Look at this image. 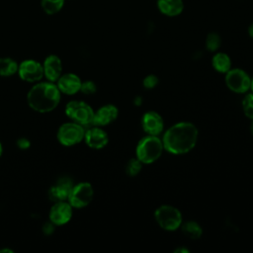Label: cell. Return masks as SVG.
I'll use <instances>...</instances> for the list:
<instances>
[{"instance_id":"cell-1","label":"cell","mask_w":253,"mask_h":253,"mask_svg":"<svg viewBox=\"0 0 253 253\" xmlns=\"http://www.w3.org/2000/svg\"><path fill=\"white\" fill-rule=\"evenodd\" d=\"M199 131L190 122H180L169 127L162 138L164 150L181 155L191 151L197 144Z\"/></svg>"},{"instance_id":"cell-2","label":"cell","mask_w":253,"mask_h":253,"mask_svg":"<svg viewBox=\"0 0 253 253\" xmlns=\"http://www.w3.org/2000/svg\"><path fill=\"white\" fill-rule=\"evenodd\" d=\"M60 91L54 82H37L27 94L29 107L38 113H49L60 102Z\"/></svg>"},{"instance_id":"cell-3","label":"cell","mask_w":253,"mask_h":253,"mask_svg":"<svg viewBox=\"0 0 253 253\" xmlns=\"http://www.w3.org/2000/svg\"><path fill=\"white\" fill-rule=\"evenodd\" d=\"M163 150L162 139L158 135L148 134L138 141L135 148V155L142 164H150L160 158Z\"/></svg>"},{"instance_id":"cell-4","label":"cell","mask_w":253,"mask_h":253,"mask_svg":"<svg viewBox=\"0 0 253 253\" xmlns=\"http://www.w3.org/2000/svg\"><path fill=\"white\" fill-rule=\"evenodd\" d=\"M154 217L158 225L167 231H175L183 221L181 211L170 205H162L154 211Z\"/></svg>"},{"instance_id":"cell-5","label":"cell","mask_w":253,"mask_h":253,"mask_svg":"<svg viewBox=\"0 0 253 253\" xmlns=\"http://www.w3.org/2000/svg\"><path fill=\"white\" fill-rule=\"evenodd\" d=\"M65 115L74 123H77L83 126L93 125L94 110L90 105L84 101L73 100L66 104Z\"/></svg>"},{"instance_id":"cell-6","label":"cell","mask_w":253,"mask_h":253,"mask_svg":"<svg viewBox=\"0 0 253 253\" xmlns=\"http://www.w3.org/2000/svg\"><path fill=\"white\" fill-rule=\"evenodd\" d=\"M85 129L84 126L74 123L62 124L56 132L57 141L63 146H73L80 143L84 139Z\"/></svg>"},{"instance_id":"cell-7","label":"cell","mask_w":253,"mask_h":253,"mask_svg":"<svg viewBox=\"0 0 253 253\" xmlns=\"http://www.w3.org/2000/svg\"><path fill=\"white\" fill-rule=\"evenodd\" d=\"M94 190L90 183L81 182L73 185L67 202L73 209H83L87 207L93 200Z\"/></svg>"},{"instance_id":"cell-8","label":"cell","mask_w":253,"mask_h":253,"mask_svg":"<svg viewBox=\"0 0 253 253\" xmlns=\"http://www.w3.org/2000/svg\"><path fill=\"white\" fill-rule=\"evenodd\" d=\"M226 86L235 93H246L250 89L251 77L240 68H231L225 73Z\"/></svg>"},{"instance_id":"cell-9","label":"cell","mask_w":253,"mask_h":253,"mask_svg":"<svg viewBox=\"0 0 253 253\" xmlns=\"http://www.w3.org/2000/svg\"><path fill=\"white\" fill-rule=\"evenodd\" d=\"M19 77L26 82L36 83L40 82L43 76L42 64L35 59H26L18 66Z\"/></svg>"},{"instance_id":"cell-10","label":"cell","mask_w":253,"mask_h":253,"mask_svg":"<svg viewBox=\"0 0 253 253\" xmlns=\"http://www.w3.org/2000/svg\"><path fill=\"white\" fill-rule=\"evenodd\" d=\"M72 209L67 201L56 202L49 210L48 218L54 225H64L72 217Z\"/></svg>"},{"instance_id":"cell-11","label":"cell","mask_w":253,"mask_h":253,"mask_svg":"<svg viewBox=\"0 0 253 253\" xmlns=\"http://www.w3.org/2000/svg\"><path fill=\"white\" fill-rule=\"evenodd\" d=\"M72 180L68 177H61L56 181L54 185H52L48 192V198L51 202H61V201H67V198L69 196V193L73 187Z\"/></svg>"},{"instance_id":"cell-12","label":"cell","mask_w":253,"mask_h":253,"mask_svg":"<svg viewBox=\"0 0 253 253\" xmlns=\"http://www.w3.org/2000/svg\"><path fill=\"white\" fill-rule=\"evenodd\" d=\"M81 79L75 73H63L55 82L60 93L65 95H74L80 91Z\"/></svg>"},{"instance_id":"cell-13","label":"cell","mask_w":253,"mask_h":253,"mask_svg":"<svg viewBox=\"0 0 253 253\" xmlns=\"http://www.w3.org/2000/svg\"><path fill=\"white\" fill-rule=\"evenodd\" d=\"M141 126L147 134L158 135L164 128V122L160 114L155 111H149L142 116Z\"/></svg>"},{"instance_id":"cell-14","label":"cell","mask_w":253,"mask_h":253,"mask_svg":"<svg viewBox=\"0 0 253 253\" xmlns=\"http://www.w3.org/2000/svg\"><path fill=\"white\" fill-rule=\"evenodd\" d=\"M85 143L93 149H101L105 147L109 142L108 133L98 126L85 130L84 134Z\"/></svg>"},{"instance_id":"cell-15","label":"cell","mask_w":253,"mask_h":253,"mask_svg":"<svg viewBox=\"0 0 253 253\" xmlns=\"http://www.w3.org/2000/svg\"><path fill=\"white\" fill-rule=\"evenodd\" d=\"M43 76L50 82H56L62 74V62L61 59L55 55H47L42 63Z\"/></svg>"},{"instance_id":"cell-16","label":"cell","mask_w":253,"mask_h":253,"mask_svg":"<svg viewBox=\"0 0 253 253\" xmlns=\"http://www.w3.org/2000/svg\"><path fill=\"white\" fill-rule=\"evenodd\" d=\"M118 116H119V110L115 105H112V104L104 105L95 112L92 126H107L113 123L114 121H116Z\"/></svg>"},{"instance_id":"cell-17","label":"cell","mask_w":253,"mask_h":253,"mask_svg":"<svg viewBox=\"0 0 253 253\" xmlns=\"http://www.w3.org/2000/svg\"><path fill=\"white\" fill-rule=\"evenodd\" d=\"M159 12L167 17L179 16L184 10L183 0H157Z\"/></svg>"},{"instance_id":"cell-18","label":"cell","mask_w":253,"mask_h":253,"mask_svg":"<svg viewBox=\"0 0 253 253\" xmlns=\"http://www.w3.org/2000/svg\"><path fill=\"white\" fill-rule=\"evenodd\" d=\"M211 64L215 71L226 73L231 69V59L225 52H216L211 58Z\"/></svg>"},{"instance_id":"cell-19","label":"cell","mask_w":253,"mask_h":253,"mask_svg":"<svg viewBox=\"0 0 253 253\" xmlns=\"http://www.w3.org/2000/svg\"><path fill=\"white\" fill-rule=\"evenodd\" d=\"M18 62L11 57H0V76L8 77L18 72Z\"/></svg>"},{"instance_id":"cell-20","label":"cell","mask_w":253,"mask_h":253,"mask_svg":"<svg viewBox=\"0 0 253 253\" xmlns=\"http://www.w3.org/2000/svg\"><path fill=\"white\" fill-rule=\"evenodd\" d=\"M182 225V231L191 239H199L203 234L202 226L194 220H188Z\"/></svg>"},{"instance_id":"cell-21","label":"cell","mask_w":253,"mask_h":253,"mask_svg":"<svg viewBox=\"0 0 253 253\" xmlns=\"http://www.w3.org/2000/svg\"><path fill=\"white\" fill-rule=\"evenodd\" d=\"M64 0H42V7L44 13L48 15L56 14L63 7Z\"/></svg>"},{"instance_id":"cell-22","label":"cell","mask_w":253,"mask_h":253,"mask_svg":"<svg viewBox=\"0 0 253 253\" xmlns=\"http://www.w3.org/2000/svg\"><path fill=\"white\" fill-rule=\"evenodd\" d=\"M221 45V38L220 36L215 33L211 32L209 33L206 38V47L210 51H216Z\"/></svg>"},{"instance_id":"cell-23","label":"cell","mask_w":253,"mask_h":253,"mask_svg":"<svg viewBox=\"0 0 253 253\" xmlns=\"http://www.w3.org/2000/svg\"><path fill=\"white\" fill-rule=\"evenodd\" d=\"M141 168L142 162H140L136 157L130 158L126 165V173L130 177H134L141 171Z\"/></svg>"},{"instance_id":"cell-24","label":"cell","mask_w":253,"mask_h":253,"mask_svg":"<svg viewBox=\"0 0 253 253\" xmlns=\"http://www.w3.org/2000/svg\"><path fill=\"white\" fill-rule=\"evenodd\" d=\"M242 108L245 116L253 120V93L247 94L242 100Z\"/></svg>"},{"instance_id":"cell-25","label":"cell","mask_w":253,"mask_h":253,"mask_svg":"<svg viewBox=\"0 0 253 253\" xmlns=\"http://www.w3.org/2000/svg\"><path fill=\"white\" fill-rule=\"evenodd\" d=\"M97 91V85L95 84V82L91 81V80H87V81H83L81 83V87H80V92H82L85 95H92L94 93H96Z\"/></svg>"},{"instance_id":"cell-26","label":"cell","mask_w":253,"mask_h":253,"mask_svg":"<svg viewBox=\"0 0 253 253\" xmlns=\"http://www.w3.org/2000/svg\"><path fill=\"white\" fill-rule=\"evenodd\" d=\"M158 83H159V79L154 74H149V75L145 76L142 81L143 87L145 89H153L158 85Z\"/></svg>"},{"instance_id":"cell-27","label":"cell","mask_w":253,"mask_h":253,"mask_svg":"<svg viewBox=\"0 0 253 253\" xmlns=\"http://www.w3.org/2000/svg\"><path fill=\"white\" fill-rule=\"evenodd\" d=\"M16 144H17V146H18L20 149L25 150V149L30 148V146H31V141H30L27 137H20V138H18V140L16 141Z\"/></svg>"},{"instance_id":"cell-28","label":"cell","mask_w":253,"mask_h":253,"mask_svg":"<svg viewBox=\"0 0 253 253\" xmlns=\"http://www.w3.org/2000/svg\"><path fill=\"white\" fill-rule=\"evenodd\" d=\"M53 228H54V224L49 220V222L44 223V225H43V227H42V231H43L45 234L49 235L50 233L53 232Z\"/></svg>"},{"instance_id":"cell-29","label":"cell","mask_w":253,"mask_h":253,"mask_svg":"<svg viewBox=\"0 0 253 253\" xmlns=\"http://www.w3.org/2000/svg\"><path fill=\"white\" fill-rule=\"evenodd\" d=\"M248 34L253 39V23L248 27Z\"/></svg>"},{"instance_id":"cell-30","label":"cell","mask_w":253,"mask_h":253,"mask_svg":"<svg viewBox=\"0 0 253 253\" xmlns=\"http://www.w3.org/2000/svg\"><path fill=\"white\" fill-rule=\"evenodd\" d=\"M175 252H185L186 253V252H189V250L186 248H178L175 250Z\"/></svg>"},{"instance_id":"cell-31","label":"cell","mask_w":253,"mask_h":253,"mask_svg":"<svg viewBox=\"0 0 253 253\" xmlns=\"http://www.w3.org/2000/svg\"><path fill=\"white\" fill-rule=\"evenodd\" d=\"M3 252H10V253H13V250H11V249H9V248L0 249V253H3Z\"/></svg>"},{"instance_id":"cell-32","label":"cell","mask_w":253,"mask_h":253,"mask_svg":"<svg viewBox=\"0 0 253 253\" xmlns=\"http://www.w3.org/2000/svg\"><path fill=\"white\" fill-rule=\"evenodd\" d=\"M2 153H3V146H2V143H1V141H0V157H1Z\"/></svg>"},{"instance_id":"cell-33","label":"cell","mask_w":253,"mask_h":253,"mask_svg":"<svg viewBox=\"0 0 253 253\" xmlns=\"http://www.w3.org/2000/svg\"><path fill=\"white\" fill-rule=\"evenodd\" d=\"M250 89L252 90V92H253V77L251 78V85H250Z\"/></svg>"},{"instance_id":"cell-34","label":"cell","mask_w":253,"mask_h":253,"mask_svg":"<svg viewBox=\"0 0 253 253\" xmlns=\"http://www.w3.org/2000/svg\"><path fill=\"white\" fill-rule=\"evenodd\" d=\"M250 129H251V133L253 134V120H252V124H251V126H250Z\"/></svg>"}]
</instances>
